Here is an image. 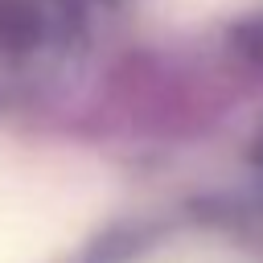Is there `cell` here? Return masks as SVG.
Listing matches in <instances>:
<instances>
[{
    "label": "cell",
    "mask_w": 263,
    "mask_h": 263,
    "mask_svg": "<svg viewBox=\"0 0 263 263\" xmlns=\"http://www.w3.org/2000/svg\"><path fill=\"white\" fill-rule=\"evenodd\" d=\"M58 0H0V45H33L58 29Z\"/></svg>",
    "instance_id": "obj_1"
},
{
    "label": "cell",
    "mask_w": 263,
    "mask_h": 263,
    "mask_svg": "<svg viewBox=\"0 0 263 263\" xmlns=\"http://www.w3.org/2000/svg\"><path fill=\"white\" fill-rule=\"evenodd\" d=\"M136 263H247V259H238L230 247L210 242V238H181V242H164L140 255Z\"/></svg>",
    "instance_id": "obj_2"
}]
</instances>
